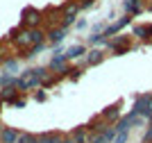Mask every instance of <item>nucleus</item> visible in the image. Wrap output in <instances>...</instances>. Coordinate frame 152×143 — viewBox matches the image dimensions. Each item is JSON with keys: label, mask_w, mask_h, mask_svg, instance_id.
<instances>
[{"label": "nucleus", "mask_w": 152, "mask_h": 143, "mask_svg": "<svg viewBox=\"0 0 152 143\" xmlns=\"http://www.w3.org/2000/svg\"><path fill=\"white\" fill-rule=\"evenodd\" d=\"M66 27H61V25H57V27H50V30L45 32V39L50 41V43H61L64 39H66Z\"/></svg>", "instance_id": "20e7f679"}, {"label": "nucleus", "mask_w": 152, "mask_h": 143, "mask_svg": "<svg viewBox=\"0 0 152 143\" xmlns=\"http://www.w3.org/2000/svg\"><path fill=\"white\" fill-rule=\"evenodd\" d=\"M75 27H77V30H84V27H86V21H77Z\"/></svg>", "instance_id": "5701e85b"}, {"label": "nucleus", "mask_w": 152, "mask_h": 143, "mask_svg": "<svg viewBox=\"0 0 152 143\" xmlns=\"http://www.w3.org/2000/svg\"><path fill=\"white\" fill-rule=\"evenodd\" d=\"M129 125H134V114L129 111L127 116H123L118 123H116V130L118 132H129Z\"/></svg>", "instance_id": "4468645a"}, {"label": "nucleus", "mask_w": 152, "mask_h": 143, "mask_svg": "<svg viewBox=\"0 0 152 143\" xmlns=\"http://www.w3.org/2000/svg\"><path fill=\"white\" fill-rule=\"evenodd\" d=\"M143 143H152V123H150V130H148L145 136H143Z\"/></svg>", "instance_id": "aec40b11"}, {"label": "nucleus", "mask_w": 152, "mask_h": 143, "mask_svg": "<svg viewBox=\"0 0 152 143\" xmlns=\"http://www.w3.org/2000/svg\"><path fill=\"white\" fill-rule=\"evenodd\" d=\"M5 68H7V70H16V62H7Z\"/></svg>", "instance_id": "4be33fe9"}, {"label": "nucleus", "mask_w": 152, "mask_h": 143, "mask_svg": "<svg viewBox=\"0 0 152 143\" xmlns=\"http://www.w3.org/2000/svg\"><path fill=\"white\" fill-rule=\"evenodd\" d=\"M32 41L34 43H45V32L39 27H32Z\"/></svg>", "instance_id": "f3484780"}, {"label": "nucleus", "mask_w": 152, "mask_h": 143, "mask_svg": "<svg viewBox=\"0 0 152 143\" xmlns=\"http://www.w3.org/2000/svg\"><path fill=\"white\" fill-rule=\"evenodd\" d=\"M64 55H66V59H68V62H73V59H80V57L86 55V48H84L82 43H77V45H70Z\"/></svg>", "instance_id": "1a4fd4ad"}, {"label": "nucleus", "mask_w": 152, "mask_h": 143, "mask_svg": "<svg viewBox=\"0 0 152 143\" xmlns=\"http://www.w3.org/2000/svg\"><path fill=\"white\" fill-rule=\"evenodd\" d=\"M0 98L5 100V102H9V105H12L14 100L18 98V89H16V87H12V84H7V87H2V89H0Z\"/></svg>", "instance_id": "6e6552de"}, {"label": "nucleus", "mask_w": 152, "mask_h": 143, "mask_svg": "<svg viewBox=\"0 0 152 143\" xmlns=\"http://www.w3.org/2000/svg\"><path fill=\"white\" fill-rule=\"evenodd\" d=\"M89 143H109V141H107V136H104V132H91Z\"/></svg>", "instance_id": "a211bd4d"}, {"label": "nucleus", "mask_w": 152, "mask_h": 143, "mask_svg": "<svg viewBox=\"0 0 152 143\" xmlns=\"http://www.w3.org/2000/svg\"><path fill=\"white\" fill-rule=\"evenodd\" d=\"M16 143H39V136L37 134H30V132H20V136Z\"/></svg>", "instance_id": "dca6fc26"}, {"label": "nucleus", "mask_w": 152, "mask_h": 143, "mask_svg": "<svg viewBox=\"0 0 152 143\" xmlns=\"http://www.w3.org/2000/svg\"><path fill=\"white\" fill-rule=\"evenodd\" d=\"M132 114H134V116H143V118H148V116L152 114V95L150 93L139 95L136 102H134V107H132Z\"/></svg>", "instance_id": "f257e3e1"}, {"label": "nucleus", "mask_w": 152, "mask_h": 143, "mask_svg": "<svg viewBox=\"0 0 152 143\" xmlns=\"http://www.w3.org/2000/svg\"><path fill=\"white\" fill-rule=\"evenodd\" d=\"M91 5H93V0H82V2H80L82 9H86V7H91Z\"/></svg>", "instance_id": "412c9836"}, {"label": "nucleus", "mask_w": 152, "mask_h": 143, "mask_svg": "<svg viewBox=\"0 0 152 143\" xmlns=\"http://www.w3.org/2000/svg\"><path fill=\"white\" fill-rule=\"evenodd\" d=\"M125 9H127V14H132V16H141V14H143L141 0H125Z\"/></svg>", "instance_id": "ddd939ff"}, {"label": "nucleus", "mask_w": 152, "mask_h": 143, "mask_svg": "<svg viewBox=\"0 0 152 143\" xmlns=\"http://www.w3.org/2000/svg\"><path fill=\"white\" fill-rule=\"evenodd\" d=\"M0 130H2V125H0Z\"/></svg>", "instance_id": "b1692460"}, {"label": "nucleus", "mask_w": 152, "mask_h": 143, "mask_svg": "<svg viewBox=\"0 0 152 143\" xmlns=\"http://www.w3.org/2000/svg\"><path fill=\"white\" fill-rule=\"evenodd\" d=\"M70 136L75 139L77 143H89V136H91V130L86 127V125H82V127H75V130L70 132Z\"/></svg>", "instance_id": "0eeeda50"}, {"label": "nucleus", "mask_w": 152, "mask_h": 143, "mask_svg": "<svg viewBox=\"0 0 152 143\" xmlns=\"http://www.w3.org/2000/svg\"><path fill=\"white\" fill-rule=\"evenodd\" d=\"M41 21H43V14L39 12V9H34V7H27L25 12H23V27H39L41 25Z\"/></svg>", "instance_id": "7ed1b4c3"}, {"label": "nucleus", "mask_w": 152, "mask_h": 143, "mask_svg": "<svg viewBox=\"0 0 152 143\" xmlns=\"http://www.w3.org/2000/svg\"><path fill=\"white\" fill-rule=\"evenodd\" d=\"M20 136V132L16 127H2L0 130V143H16Z\"/></svg>", "instance_id": "423d86ee"}, {"label": "nucleus", "mask_w": 152, "mask_h": 143, "mask_svg": "<svg viewBox=\"0 0 152 143\" xmlns=\"http://www.w3.org/2000/svg\"><path fill=\"white\" fill-rule=\"evenodd\" d=\"M66 66H68V59H66V55H55L50 59V70H59V73H61L64 68H66Z\"/></svg>", "instance_id": "9b49d317"}, {"label": "nucleus", "mask_w": 152, "mask_h": 143, "mask_svg": "<svg viewBox=\"0 0 152 143\" xmlns=\"http://www.w3.org/2000/svg\"><path fill=\"white\" fill-rule=\"evenodd\" d=\"M102 118L107 120V123H118V120H121V105H109L107 109H104V111L100 114Z\"/></svg>", "instance_id": "39448f33"}, {"label": "nucleus", "mask_w": 152, "mask_h": 143, "mask_svg": "<svg viewBox=\"0 0 152 143\" xmlns=\"http://www.w3.org/2000/svg\"><path fill=\"white\" fill-rule=\"evenodd\" d=\"M104 62V52L100 48H93L91 52H86V66H95V64Z\"/></svg>", "instance_id": "9d476101"}, {"label": "nucleus", "mask_w": 152, "mask_h": 143, "mask_svg": "<svg viewBox=\"0 0 152 143\" xmlns=\"http://www.w3.org/2000/svg\"><path fill=\"white\" fill-rule=\"evenodd\" d=\"M127 136H129V132H118L114 139V143H127Z\"/></svg>", "instance_id": "6ab92c4d"}, {"label": "nucleus", "mask_w": 152, "mask_h": 143, "mask_svg": "<svg viewBox=\"0 0 152 143\" xmlns=\"http://www.w3.org/2000/svg\"><path fill=\"white\" fill-rule=\"evenodd\" d=\"M12 41H14V45H16L18 50H27L32 43H34V41H32V30H30V27H23V30L14 32Z\"/></svg>", "instance_id": "f03ea898"}, {"label": "nucleus", "mask_w": 152, "mask_h": 143, "mask_svg": "<svg viewBox=\"0 0 152 143\" xmlns=\"http://www.w3.org/2000/svg\"><path fill=\"white\" fill-rule=\"evenodd\" d=\"M132 34H134V37H139V39H150L152 25H136V27L132 30Z\"/></svg>", "instance_id": "2eb2a0df"}, {"label": "nucleus", "mask_w": 152, "mask_h": 143, "mask_svg": "<svg viewBox=\"0 0 152 143\" xmlns=\"http://www.w3.org/2000/svg\"><path fill=\"white\" fill-rule=\"evenodd\" d=\"M39 143H64V136L59 132H43L39 134Z\"/></svg>", "instance_id": "f8f14e48"}]
</instances>
